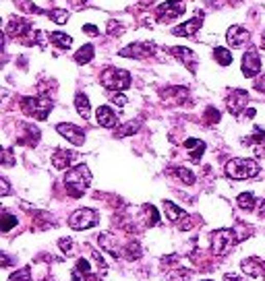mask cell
Masks as SVG:
<instances>
[{
    "label": "cell",
    "mask_w": 265,
    "mask_h": 281,
    "mask_svg": "<svg viewBox=\"0 0 265 281\" xmlns=\"http://www.w3.org/2000/svg\"><path fill=\"white\" fill-rule=\"evenodd\" d=\"M89 182H91V174H89V167L85 163L75 165L73 170H69L67 176H65V186H67L69 194L75 197V199L83 197V192L89 186Z\"/></svg>",
    "instance_id": "1"
},
{
    "label": "cell",
    "mask_w": 265,
    "mask_h": 281,
    "mask_svg": "<svg viewBox=\"0 0 265 281\" xmlns=\"http://www.w3.org/2000/svg\"><path fill=\"white\" fill-rule=\"evenodd\" d=\"M257 174H259V163L255 159L236 157L226 163V176L232 180H247V178H255Z\"/></svg>",
    "instance_id": "2"
},
{
    "label": "cell",
    "mask_w": 265,
    "mask_h": 281,
    "mask_svg": "<svg viewBox=\"0 0 265 281\" xmlns=\"http://www.w3.org/2000/svg\"><path fill=\"white\" fill-rule=\"evenodd\" d=\"M99 83L110 89V91H123V89H129L131 87V73L129 71H123V69H106L101 75H99Z\"/></svg>",
    "instance_id": "3"
},
{
    "label": "cell",
    "mask_w": 265,
    "mask_h": 281,
    "mask_svg": "<svg viewBox=\"0 0 265 281\" xmlns=\"http://www.w3.org/2000/svg\"><path fill=\"white\" fill-rule=\"evenodd\" d=\"M21 110L27 116H33L37 120H46L50 110H52V99L48 95H39V97H23L21 99Z\"/></svg>",
    "instance_id": "4"
},
{
    "label": "cell",
    "mask_w": 265,
    "mask_h": 281,
    "mask_svg": "<svg viewBox=\"0 0 265 281\" xmlns=\"http://www.w3.org/2000/svg\"><path fill=\"white\" fill-rule=\"evenodd\" d=\"M238 242L236 238V232L234 230H228V228H222V230H216L211 234V252L216 256H226L234 244Z\"/></svg>",
    "instance_id": "5"
},
{
    "label": "cell",
    "mask_w": 265,
    "mask_h": 281,
    "mask_svg": "<svg viewBox=\"0 0 265 281\" xmlns=\"http://www.w3.org/2000/svg\"><path fill=\"white\" fill-rule=\"evenodd\" d=\"M97 221H99V213L85 207V209H77V211L69 217V226H71L73 230H89V228L95 226Z\"/></svg>",
    "instance_id": "6"
},
{
    "label": "cell",
    "mask_w": 265,
    "mask_h": 281,
    "mask_svg": "<svg viewBox=\"0 0 265 281\" xmlns=\"http://www.w3.org/2000/svg\"><path fill=\"white\" fill-rule=\"evenodd\" d=\"M185 13V3L182 0H168V3L160 5L155 9V19L160 23H170L172 19L180 17Z\"/></svg>",
    "instance_id": "7"
},
{
    "label": "cell",
    "mask_w": 265,
    "mask_h": 281,
    "mask_svg": "<svg viewBox=\"0 0 265 281\" xmlns=\"http://www.w3.org/2000/svg\"><path fill=\"white\" fill-rule=\"evenodd\" d=\"M153 52H155V46H153V44H149V41H139V44H131V46L123 48L118 54L125 56V58H137V60H141V58H149Z\"/></svg>",
    "instance_id": "8"
},
{
    "label": "cell",
    "mask_w": 265,
    "mask_h": 281,
    "mask_svg": "<svg viewBox=\"0 0 265 281\" xmlns=\"http://www.w3.org/2000/svg\"><path fill=\"white\" fill-rule=\"evenodd\" d=\"M261 73V60H259V54L255 50H249L242 56V75L247 79H253Z\"/></svg>",
    "instance_id": "9"
},
{
    "label": "cell",
    "mask_w": 265,
    "mask_h": 281,
    "mask_svg": "<svg viewBox=\"0 0 265 281\" xmlns=\"http://www.w3.org/2000/svg\"><path fill=\"white\" fill-rule=\"evenodd\" d=\"M56 131H58L67 141H71L73 145H83V143H85V133H83V128H79L77 124L60 122V124L56 126Z\"/></svg>",
    "instance_id": "10"
},
{
    "label": "cell",
    "mask_w": 265,
    "mask_h": 281,
    "mask_svg": "<svg viewBox=\"0 0 265 281\" xmlns=\"http://www.w3.org/2000/svg\"><path fill=\"white\" fill-rule=\"evenodd\" d=\"M201 25H203V15L199 13L197 17H193V19L185 21L182 25L174 27V29H172V35H176V37H191V35H195V33L201 29Z\"/></svg>",
    "instance_id": "11"
},
{
    "label": "cell",
    "mask_w": 265,
    "mask_h": 281,
    "mask_svg": "<svg viewBox=\"0 0 265 281\" xmlns=\"http://www.w3.org/2000/svg\"><path fill=\"white\" fill-rule=\"evenodd\" d=\"M247 101H249V93H247V91H242V89H236V91H232V93H230V97L226 99V103H228V110H230V114L238 116L240 112H244V110H247Z\"/></svg>",
    "instance_id": "12"
},
{
    "label": "cell",
    "mask_w": 265,
    "mask_h": 281,
    "mask_svg": "<svg viewBox=\"0 0 265 281\" xmlns=\"http://www.w3.org/2000/svg\"><path fill=\"white\" fill-rule=\"evenodd\" d=\"M95 118H97V124L104 128H114L118 124L116 112H112V107H108V105H99L95 112Z\"/></svg>",
    "instance_id": "13"
},
{
    "label": "cell",
    "mask_w": 265,
    "mask_h": 281,
    "mask_svg": "<svg viewBox=\"0 0 265 281\" xmlns=\"http://www.w3.org/2000/svg\"><path fill=\"white\" fill-rule=\"evenodd\" d=\"M29 31H31V23L25 21V19H17V17H13L11 23L7 25V35H9V37H17V39H21V37H25Z\"/></svg>",
    "instance_id": "14"
},
{
    "label": "cell",
    "mask_w": 265,
    "mask_h": 281,
    "mask_svg": "<svg viewBox=\"0 0 265 281\" xmlns=\"http://www.w3.org/2000/svg\"><path fill=\"white\" fill-rule=\"evenodd\" d=\"M249 31L244 29V27H240V25H232L230 29H228V33H226V39H228V44L232 46V48H242L247 41H249Z\"/></svg>",
    "instance_id": "15"
},
{
    "label": "cell",
    "mask_w": 265,
    "mask_h": 281,
    "mask_svg": "<svg viewBox=\"0 0 265 281\" xmlns=\"http://www.w3.org/2000/svg\"><path fill=\"white\" fill-rule=\"evenodd\" d=\"M75 159H77V153L67 151V149H56L54 155H52V165H54L56 170H67Z\"/></svg>",
    "instance_id": "16"
},
{
    "label": "cell",
    "mask_w": 265,
    "mask_h": 281,
    "mask_svg": "<svg viewBox=\"0 0 265 281\" xmlns=\"http://www.w3.org/2000/svg\"><path fill=\"white\" fill-rule=\"evenodd\" d=\"M242 271L251 277H265V263L259 258H247L242 261Z\"/></svg>",
    "instance_id": "17"
},
{
    "label": "cell",
    "mask_w": 265,
    "mask_h": 281,
    "mask_svg": "<svg viewBox=\"0 0 265 281\" xmlns=\"http://www.w3.org/2000/svg\"><path fill=\"white\" fill-rule=\"evenodd\" d=\"M185 149H189V157H191L195 163H199L201 155L205 153V143L199 141V139H187V141H185Z\"/></svg>",
    "instance_id": "18"
},
{
    "label": "cell",
    "mask_w": 265,
    "mask_h": 281,
    "mask_svg": "<svg viewBox=\"0 0 265 281\" xmlns=\"http://www.w3.org/2000/svg\"><path fill=\"white\" fill-rule=\"evenodd\" d=\"M97 244H99L104 250H108L114 258L120 256V250H118V246H116V240H114L110 234H99V236H97Z\"/></svg>",
    "instance_id": "19"
},
{
    "label": "cell",
    "mask_w": 265,
    "mask_h": 281,
    "mask_svg": "<svg viewBox=\"0 0 265 281\" xmlns=\"http://www.w3.org/2000/svg\"><path fill=\"white\" fill-rule=\"evenodd\" d=\"M170 54H174L178 60H182L187 67H191V69H193V62H195V54H193L189 48H180V46H176V48H170Z\"/></svg>",
    "instance_id": "20"
},
{
    "label": "cell",
    "mask_w": 265,
    "mask_h": 281,
    "mask_svg": "<svg viewBox=\"0 0 265 281\" xmlns=\"http://www.w3.org/2000/svg\"><path fill=\"white\" fill-rule=\"evenodd\" d=\"M50 41L54 44L56 48H60V50H69L71 44H73V37L63 33V31H54V33H50Z\"/></svg>",
    "instance_id": "21"
},
{
    "label": "cell",
    "mask_w": 265,
    "mask_h": 281,
    "mask_svg": "<svg viewBox=\"0 0 265 281\" xmlns=\"http://www.w3.org/2000/svg\"><path fill=\"white\" fill-rule=\"evenodd\" d=\"M23 128H25V137H19L17 139V143L19 145H35L37 143V139H39V131L35 128V126H31V124H23Z\"/></svg>",
    "instance_id": "22"
},
{
    "label": "cell",
    "mask_w": 265,
    "mask_h": 281,
    "mask_svg": "<svg viewBox=\"0 0 265 281\" xmlns=\"http://www.w3.org/2000/svg\"><path fill=\"white\" fill-rule=\"evenodd\" d=\"M93 54H95L93 46H91V44H87V46H83L81 50H77V52H75V62H77V64H87V62H91Z\"/></svg>",
    "instance_id": "23"
},
{
    "label": "cell",
    "mask_w": 265,
    "mask_h": 281,
    "mask_svg": "<svg viewBox=\"0 0 265 281\" xmlns=\"http://www.w3.org/2000/svg\"><path fill=\"white\" fill-rule=\"evenodd\" d=\"M75 107L79 112V116H83V120L89 118V99L85 93H77L75 95Z\"/></svg>",
    "instance_id": "24"
},
{
    "label": "cell",
    "mask_w": 265,
    "mask_h": 281,
    "mask_svg": "<svg viewBox=\"0 0 265 281\" xmlns=\"http://www.w3.org/2000/svg\"><path fill=\"white\" fill-rule=\"evenodd\" d=\"M164 209H166V215H168L170 221H178V219L185 217V211L178 205H174L172 201H164Z\"/></svg>",
    "instance_id": "25"
},
{
    "label": "cell",
    "mask_w": 265,
    "mask_h": 281,
    "mask_svg": "<svg viewBox=\"0 0 265 281\" xmlns=\"http://www.w3.org/2000/svg\"><path fill=\"white\" fill-rule=\"evenodd\" d=\"M214 58H216L218 64L228 67V64L232 62V52H230L228 48H216V50H214Z\"/></svg>",
    "instance_id": "26"
},
{
    "label": "cell",
    "mask_w": 265,
    "mask_h": 281,
    "mask_svg": "<svg viewBox=\"0 0 265 281\" xmlns=\"http://www.w3.org/2000/svg\"><path fill=\"white\" fill-rule=\"evenodd\" d=\"M172 174L178 178V180H182L185 184H195V174L193 172H189V170H185V167H174V170H172Z\"/></svg>",
    "instance_id": "27"
},
{
    "label": "cell",
    "mask_w": 265,
    "mask_h": 281,
    "mask_svg": "<svg viewBox=\"0 0 265 281\" xmlns=\"http://www.w3.org/2000/svg\"><path fill=\"white\" fill-rule=\"evenodd\" d=\"M236 203H238V207H240V209H244V211H251V209L255 207V197H253L251 192H242V194H238Z\"/></svg>",
    "instance_id": "28"
},
{
    "label": "cell",
    "mask_w": 265,
    "mask_h": 281,
    "mask_svg": "<svg viewBox=\"0 0 265 281\" xmlns=\"http://www.w3.org/2000/svg\"><path fill=\"white\" fill-rule=\"evenodd\" d=\"M125 256H127L129 261H135V258L141 256V246H139L137 240H133V242H129V244L125 246Z\"/></svg>",
    "instance_id": "29"
},
{
    "label": "cell",
    "mask_w": 265,
    "mask_h": 281,
    "mask_svg": "<svg viewBox=\"0 0 265 281\" xmlns=\"http://www.w3.org/2000/svg\"><path fill=\"white\" fill-rule=\"evenodd\" d=\"M48 17L54 21V23H58V25H65V23L69 21V13H67L65 9H54V11H50Z\"/></svg>",
    "instance_id": "30"
},
{
    "label": "cell",
    "mask_w": 265,
    "mask_h": 281,
    "mask_svg": "<svg viewBox=\"0 0 265 281\" xmlns=\"http://www.w3.org/2000/svg\"><path fill=\"white\" fill-rule=\"evenodd\" d=\"M17 226V217L11 215V213H5L3 217H0V228H3V232H9Z\"/></svg>",
    "instance_id": "31"
},
{
    "label": "cell",
    "mask_w": 265,
    "mask_h": 281,
    "mask_svg": "<svg viewBox=\"0 0 265 281\" xmlns=\"http://www.w3.org/2000/svg\"><path fill=\"white\" fill-rule=\"evenodd\" d=\"M17 7H19L23 13H31V15H39V13H44L39 7H35L33 3H29V0H17Z\"/></svg>",
    "instance_id": "32"
},
{
    "label": "cell",
    "mask_w": 265,
    "mask_h": 281,
    "mask_svg": "<svg viewBox=\"0 0 265 281\" xmlns=\"http://www.w3.org/2000/svg\"><path fill=\"white\" fill-rule=\"evenodd\" d=\"M168 99H185L187 95H189V91L185 89V87H170V89H166V93H164Z\"/></svg>",
    "instance_id": "33"
},
{
    "label": "cell",
    "mask_w": 265,
    "mask_h": 281,
    "mask_svg": "<svg viewBox=\"0 0 265 281\" xmlns=\"http://www.w3.org/2000/svg\"><path fill=\"white\" fill-rule=\"evenodd\" d=\"M139 131V120H135V122H127L120 131H116V137H127V135H133V133H137Z\"/></svg>",
    "instance_id": "34"
},
{
    "label": "cell",
    "mask_w": 265,
    "mask_h": 281,
    "mask_svg": "<svg viewBox=\"0 0 265 281\" xmlns=\"http://www.w3.org/2000/svg\"><path fill=\"white\" fill-rule=\"evenodd\" d=\"M203 120H205V124H209V126H211V124H216V122L220 120V112H218L216 107H207V110H205V118H203Z\"/></svg>",
    "instance_id": "35"
},
{
    "label": "cell",
    "mask_w": 265,
    "mask_h": 281,
    "mask_svg": "<svg viewBox=\"0 0 265 281\" xmlns=\"http://www.w3.org/2000/svg\"><path fill=\"white\" fill-rule=\"evenodd\" d=\"M9 281H31V269H29V267H25V269H21V271L13 273Z\"/></svg>",
    "instance_id": "36"
},
{
    "label": "cell",
    "mask_w": 265,
    "mask_h": 281,
    "mask_svg": "<svg viewBox=\"0 0 265 281\" xmlns=\"http://www.w3.org/2000/svg\"><path fill=\"white\" fill-rule=\"evenodd\" d=\"M189 271H174V273H170V277H168V281H187L189 279Z\"/></svg>",
    "instance_id": "37"
},
{
    "label": "cell",
    "mask_w": 265,
    "mask_h": 281,
    "mask_svg": "<svg viewBox=\"0 0 265 281\" xmlns=\"http://www.w3.org/2000/svg\"><path fill=\"white\" fill-rule=\"evenodd\" d=\"M58 246H60V250H63V252H67V254H69V252H73V248H75L71 238H63V240H58Z\"/></svg>",
    "instance_id": "38"
},
{
    "label": "cell",
    "mask_w": 265,
    "mask_h": 281,
    "mask_svg": "<svg viewBox=\"0 0 265 281\" xmlns=\"http://www.w3.org/2000/svg\"><path fill=\"white\" fill-rule=\"evenodd\" d=\"M145 211H147V217H151V226H157L160 223V215H157V211H155V207H145Z\"/></svg>",
    "instance_id": "39"
},
{
    "label": "cell",
    "mask_w": 265,
    "mask_h": 281,
    "mask_svg": "<svg viewBox=\"0 0 265 281\" xmlns=\"http://www.w3.org/2000/svg\"><path fill=\"white\" fill-rule=\"evenodd\" d=\"M108 33H110V35H120V33H123V25L110 21V23H108Z\"/></svg>",
    "instance_id": "40"
},
{
    "label": "cell",
    "mask_w": 265,
    "mask_h": 281,
    "mask_svg": "<svg viewBox=\"0 0 265 281\" xmlns=\"http://www.w3.org/2000/svg\"><path fill=\"white\" fill-rule=\"evenodd\" d=\"M110 99H112L116 105H120V107H123V105H127V101H129L123 93H112V95H110Z\"/></svg>",
    "instance_id": "41"
},
{
    "label": "cell",
    "mask_w": 265,
    "mask_h": 281,
    "mask_svg": "<svg viewBox=\"0 0 265 281\" xmlns=\"http://www.w3.org/2000/svg\"><path fill=\"white\" fill-rule=\"evenodd\" d=\"M83 33H87V35H91V37H95V35H99V29H97L95 25H91V23H87V25H83Z\"/></svg>",
    "instance_id": "42"
},
{
    "label": "cell",
    "mask_w": 265,
    "mask_h": 281,
    "mask_svg": "<svg viewBox=\"0 0 265 281\" xmlns=\"http://www.w3.org/2000/svg\"><path fill=\"white\" fill-rule=\"evenodd\" d=\"M15 163V159H13V151L11 149H5V159H3V165L5 167H11Z\"/></svg>",
    "instance_id": "43"
},
{
    "label": "cell",
    "mask_w": 265,
    "mask_h": 281,
    "mask_svg": "<svg viewBox=\"0 0 265 281\" xmlns=\"http://www.w3.org/2000/svg\"><path fill=\"white\" fill-rule=\"evenodd\" d=\"M0 188H3V190H0L3 194H9V182H7V178H0Z\"/></svg>",
    "instance_id": "44"
},
{
    "label": "cell",
    "mask_w": 265,
    "mask_h": 281,
    "mask_svg": "<svg viewBox=\"0 0 265 281\" xmlns=\"http://www.w3.org/2000/svg\"><path fill=\"white\" fill-rule=\"evenodd\" d=\"M224 281H242V279H240V277H236V275L226 273V275H224Z\"/></svg>",
    "instance_id": "45"
},
{
    "label": "cell",
    "mask_w": 265,
    "mask_h": 281,
    "mask_svg": "<svg viewBox=\"0 0 265 281\" xmlns=\"http://www.w3.org/2000/svg\"><path fill=\"white\" fill-rule=\"evenodd\" d=\"M255 89H259V91H265V81H255Z\"/></svg>",
    "instance_id": "46"
},
{
    "label": "cell",
    "mask_w": 265,
    "mask_h": 281,
    "mask_svg": "<svg viewBox=\"0 0 265 281\" xmlns=\"http://www.w3.org/2000/svg\"><path fill=\"white\" fill-rule=\"evenodd\" d=\"M259 215H261V217H265V199L259 203Z\"/></svg>",
    "instance_id": "47"
},
{
    "label": "cell",
    "mask_w": 265,
    "mask_h": 281,
    "mask_svg": "<svg viewBox=\"0 0 265 281\" xmlns=\"http://www.w3.org/2000/svg\"><path fill=\"white\" fill-rule=\"evenodd\" d=\"M85 3H87V0H73L75 7H81V5H85Z\"/></svg>",
    "instance_id": "48"
},
{
    "label": "cell",
    "mask_w": 265,
    "mask_h": 281,
    "mask_svg": "<svg viewBox=\"0 0 265 281\" xmlns=\"http://www.w3.org/2000/svg\"><path fill=\"white\" fill-rule=\"evenodd\" d=\"M261 48L265 50V35H263V39H261Z\"/></svg>",
    "instance_id": "49"
},
{
    "label": "cell",
    "mask_w": 265,
    "mask_h": 281,
    "mask_svg": "<svg viewBox=\"0 0 265 281\" xmlns=\"http://www.w3.org/2000/svg\"><path fill=\"white\" fill-rule=\"evenodd\" d=\"M238 3H240V0H236V5H238Z\"/></svg>",
    "instance_id": "50"
},
{
    "label": "cell",
    "mask_w": 265,
    "mask_h": 281,
    "mask_svg": "<svg viewBox=\"0 0 265 281\" xmlns=\"http://www.w3.org/2000/svg\"><path fill=\"white\" fill-rule=\"evenodd\" d=\"M205 281H211V279H205Z\"/></svg>",
    "instance_id": "51"
}]
</instances>
